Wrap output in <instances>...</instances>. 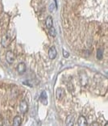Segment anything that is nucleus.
I'll return each mask as SVG.
<instances>
[{
	"label": "nucleus",
	"instance_id": "f257e3e1",
	"mask_svg": "<svg viewBox=\"0 0 108 126\" xmlns=\"http://www.w3.org/2000/svg\"><path fill=\"white\" fill-rule=\"evenodd\" d=\"M6 59H7V62L9 63V64H12L15 61V55H14V53L12 51H7V53H6Z\"/></svg>",
	"mask_w": 108,
	"mask_h": 126
},
{
	"label": "nucleus",
	"instance_id": "f03ea898",
	"mask_svg": "<svg viewBox=\"0 0 108 126\" xmlns=\"http://www.w3.org/2000/svg\"><path fill=\"white\" fill-rule=\"evenodd\" d=\"M28 110V105L27 104V102L25 100H23L19 104V111L22 113H26Z\"/></svg>",
	"mask_w": 108,
	"mask_h": 126
},
{
	"label": "nucleus",
	"instance_id": "7ed1b4c3",
	"mask_svg": "<svg viewBox=\"0 0 108 126\" xmlns=\"http://www.w3.org/2000/svg\"><path fill=\"white\" fill-rule=\"evenodd\" d=\"M26 65H25V63L24 62H21L19 63V64L18 65V66H17V71H18V73L19 74H24L25 72H26Z\"/></svg>",
	"mask_w": 108,
	"mask_h": 126
},
{
	"label": "nucleus",
	"instance_id": "20e7f679",
	"mask_svg": "<svg viewBox=\"0 0 108 126\" xmlns=\"http://www.w3.org/2000/svg\"><path fill=\"white\" fill-rule=\"evenodd\" d=\"M56 54H57V52H56V48L53 46V47H51L49 48V58L50 59H55L56 58Z\"/></svg>",
	"mask_w": 108,
	"mask_h": 126
},
{
	"label": "nucleus",
	"instance_id": "39448f33",
	"mask_svg": "<svg viewBox=\"0 0 108 126\" xmlns=\"http://www.w3.org/2000/svg\"><path fill=\"white\" fill-rule=\"evenodd\" d=\"M56 99H61L62 98H63V97L65 96L64 89H62V88H58V89L56 90Z\"/></svg>",
	"mask_w": 108,
	"mask_h": 126
},
{
	"label": "nucleus",
	"instance_id": "423d86ee",
	"mask_svg": "<svg viewBox=\"0 0 108 126\" xmlns=\"http://www.w3.org/2000/svg\"><path fill=\"white\" fill-rule=\"evenodd\" d=\"M78 125H81V126H86V125H87L88 122H87L86 118L85 116H81L78 118Z\"/></svg>",
	"mask_w": 108,
	"mask_h": 126
},
{
	"label": "nucleus",
	"instance_id": "0eeeda50",
	"mask_svg": "<svg viewBox=\"0 0 108 126\" xmlns=\"http://www.w3.org/2000/svg\"><path fill=\"white\" fill-rule=\"evenodd\" d=\"M40 101L42 102V104L46 105L48 104V97H47V93L46 91H43L41 94H40Z\"/></svg>",
	"mask_w": 108,
	"mask_h": 126
},
{
	"label": "nucleus",
	"instance_id": "6e6552de",
	"mask_svg": "<svg viewBox=\"0 0 108 126\" xmlns=\"http://www.w3.org/2000/svg\"><path fill=\"white\" fill-rule=\"evenodd\" d=\"M74 123V117L72 115H69L66 117V120H65V124L69 126H71L73 125Z\"/></svg>",
	"mask_w": 108,
	"mask_h": 126
},
{
	"label": "nucleus",
	"instance_id": "1a4fd4ad",
	"mask_svg": "<svg viewBox=\"0 0 108 126\" xmlns=\"http://www.w3.org/2000/svg\"><path fill=\"white\" fill-rule=\"evenodd\" d=\"M22 123V118L19 116H16L14 117L13 119V125L15 126H19Z\"/></svg>",
	"mask_w": 108,
	"mask_h": 126
},
{
	"label": "nucleus",
	"instance_id": "9d476101",
	"mask_svg": "<svg viewBox=\"0 0 108 126\" xmlns=\"http://www.w3.org/2000/svg\"><path fill=\"white\" fill-rule=\"evenodd\" d=\"M45 24H46V27H47L48 28H50L51 27H53V18H52V17H51L50 16L47 17L46 22H45Z\"/></svg>",
	"mask_w": 108,
	"mask_h": 126
},
{
	"label": "nucleus",
	"instance_id": "9b49d317",
	"mask_svg": "<svg viewBox=\"0 0 108 126\" xmlns=\"http://www.w3.org/2000/svg\"><path fill=\"white\" fill-rule=\"evenodd\" d=\"M8 41H9V37H8L7 35H5L3 37H2V46H3V47H7Z\"/></svg>",
	"mask_w": 108,
	"mask_h": 126
},
{
	"label": "nucleus",
	"instance_id": "f8f14e48",
	"mask_svg": "<svg viewBox=\"0 0 108 126\" xmlns=\"http://www.w3.org/2000/svg\"><path fill=\"white\" fill-rule=\"evenodd\" d=\"M103 50L102 48H98L97 51V58L98 60H101L103 59Z\"/></svg>",
	"mask_w": 108,
	"mask_h": 126
},
{
	"label": "nucleus",
	"instance_id": "ddd939ff",
	"mask_svg": "<svg viewBox=\"0 0 108 126\" xmlns=\"http://www.w3.org/2000/svg\"><path fill=\"white\" fill-rule=\"evenodd\" d=\"M49 34H50V36H56V30H55V28H54L53 27H51L50 28H49Z\"/></svg>",
	"mask_w": 108,
	"mask_h": 126
},
{
	"label": "nucleus",
	"instance_id": "4468645a",
	"mask_svg": "<svg viewBox=\"0 0 108 126\" xmlns=\"http://www.w3.org/2000/svg\"><path fill=\"white\" fill-rule=\"evenodd\" d=\"M63 56H64V58H69V54L68 52H66V51L63 50Z\"/></svg>",
	"mask_w": 108,
	"mask_h": 126
}]
</instances>
